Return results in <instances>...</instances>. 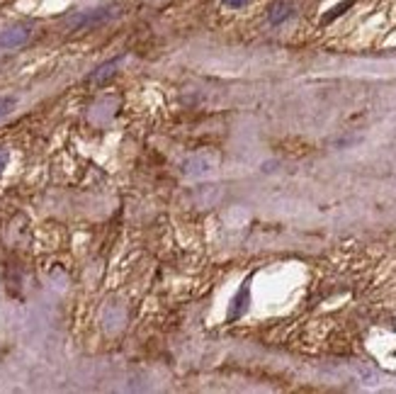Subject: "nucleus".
Returning <instances> with one entry per match:
<instances>
[{
  "label": "nucleus",
  "mask_w": 396,
  "mask_h": 394,
  "mask_svg": "<svg viewBox=\"0 0 396 394\" xmlns=\"http://www.w3.org/2000/svg\"><path fill=\"white\" fill-rule=\"evenodd\" d=\"M29 37H32V29L25 27V25H15V27H8L0 34V47L3 49H17L22 44H27Z\"/></svg>",
  "instance_id": "1"
},
{
  "label": "nucleus",
  "mask_w": 396,
  "mask_h": 394,
  "mask_svg": "<svg viewBox=\"0 0 396 394\" xmlns=\"http://www.w3.org/2000/svg\"><path fill=\"white\" fill-rule=\"evenodd\" d=\"M107 17H112V10H92L73 17L68 25H71L73 29H81V27H88V25H100V22H105Z\"/></svg>",
  "instance_id": "2"
},
{
  "label": "nucleus",
  "mask_w": 396,
  "mask_h": 394,
  "mask_svg": "<svg viewBox=\"0 0 396 394\" xmlns=\"http://www.w3.org/2000/svg\"><path fill=\"white\" fill-rule=\"evenodd\" d=\"M292 15H294L292 3H289V0H277L275 5L270 8V12H267V20H270V25H282V22H287Z\"/></svg>",
  "instance_id": "3"
},
{
  "label": "nucleus",
  "mask_w": 396,
  "mask_h": 394,
  "mask_svg": "<svg viewBox=\"0 0 396 394\" xmlns=\"http://www.w3.org/2000/svg\"><path fill=\"white\" fill-rule=\"evenodd\" d=\"M246 309H248V283H243L239 295L234 297V309H231V314H228V321H236Z\"/></svg>",
  "instance_id": "4"
},
{
  "label": "nucleus",
  "mask_w": 396,
  "mask_h": 394,
  "mask_svg": "<svg viewBox=\"0 0 396 394\" xmlns=\"http://www.w3.org/2000/svg\"><path fill=\"white\" fill-rule=\"evenodd\" d=\"M120 61H122V56H117V59L103 64L100 68H95V73H90V76H88V81H90V83H100V81H105V78H109L114 73V68L120 66Z\"/></svg>",
  "instance_id": "5"
},
{
  "label": "nucleus",
  "mask_w": 396,
  "mask_h": 394,
  "mask_svg": "<svg viewBox=\"0 0 396 394\" xmlns=\"http://www.w3.org/2000/svg\"><path fill=\"white\" fill-rule=\"evenodd\" d=\"M15 105H17V98H12V95H0V120H5L12 109H15Z\"/></svg>",
  "instance_id": "6"
},
{
  "label": "nucleus",
  "mask_w": 396,
  "mask_h": 394,
  "mask_svg": "<svg viewBox=\"0 0 396 394\" xmlns=\"http://www.w3.org/2000/svg\"><path fill=\"white\" fill-rule=\"evenodd\" d=\"M353 3H355V0H343V3H341V5H338V8H333V10H328V15L324 17V22H333V20H336V17H341L343 12H345V10H350V8H353Z\"/></svg>",
  "instance_id": "7"
},
{
  "label": "nucleus",
  "mask_w": 396,
  "mask_h": 394,
  "mask_svg": "<svg viewBox=\"0 0 396 394\" xmlns=\"http://www.w3.org/2000/svg\"><path fill=\"white\" fill-rule=\"evenodd\" d=\"M8 161H10V151H8L5 146H0V175L8 168Z\"/></svg>",
  "instance_id": "8"
},
{
  "label": "nucleus",
  "mask_w": 396,
  "mask_h": 394,
  "mask_svg": "<svg viewBox=\"0 0 396 394\" xmlns=\"http://www.w3.org/2000/svg\"><path fill=\"white\" fill-rule=\"evenodd\" d=\"M224 5H226V8H234V10H239V8L248 5V0H224Z\"/></svg>",
  "instance_id": "9"
}]
</instances>
